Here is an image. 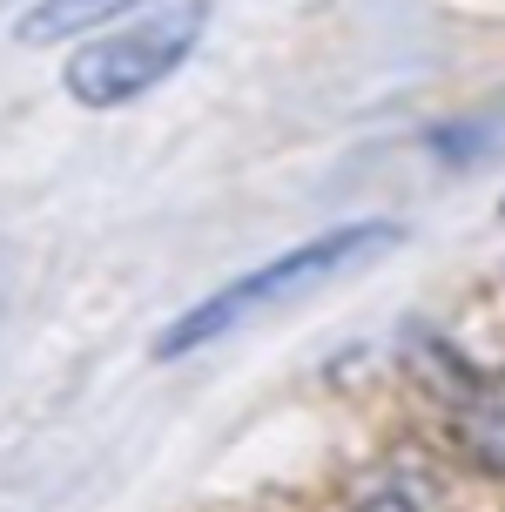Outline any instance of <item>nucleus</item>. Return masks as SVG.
I'll use <instances>...</instances> for the list:
<instances>
[{
	"instance_id": "f03ea898",
	"label": "nucleus",
	"mask_w": 505,
	"mask_h": 512,
	"mask_svg": "<svg viewBox=\"0 0 505 512\" xmlns=\"http://www.w3.org/2000/svg\"><path fill=\"white\" fill-rule=\"evenodd\" d=\"M202 21H209V0H176L162 14H142L128 27H108L95 41H81L68 54V95L81 108H122L135 95H149L155 81H169L189 61V48L202 41Z\"/></svg>"
},
{
	"instance_id": "20e7f679",
	"label": "nucleus",
	"mask_w": 505,
	"mask_h": 512,
	"mask_svg": "<svg viewBox=\"0 0 505 512\" xmlns=\"http://www.w3.org/2000/svg\"><path fill=\"white\" fill-rule=\"evenodd\" d=\"M135 7L142 0H34L21 21H14V41L48 48V41H68V34H88V27H115Z\"/></svg>"
},
{
	"instance_id": "7ed1b4c3",
	"label": "nucleus",
	"mask_w": 505,
	"mask_h": 512,
	"mask_svg": "<svg viewBox=\"0 0 505 512\" xmlns=\"http://www.w3.org/2000/svg\"><path fill=\"white\" fill-rule=\"evenodd\" d=\"M431 391L445 405L452 445L479 472L505 479V371H479V364L452 358L445 344H431Z\"/></svg>"
},
{
	"instance_id": "39448f33",
	"label": "nucleus",
	"mask_w": 505,
	"mask_h": 512,
	"mask_svg": "<svg viewBox=\"0 0 505 512\" xmlns=\"http://www.w3.org/2000/svg\"><path fill=\"white\" fill-rule=\"evenodd\" d=\"M357 512H418V506H411L404 492H371V499H364Z\"/></svg>"
},
{
	"instance_id": "f257e3e1",
	"label": "nucleus",
	"mask_w": 505,
	"mask_h": 512,
	"mask_svg": "<svg viewBox=\"0 0 505 512\" xmlns=\"http://www.w3.org/2000/svg\"><path fill=\"white\" fill-rule=\"evenodd\" d=\"M391 243H398V223H344V230H324V236H310V243H290V250H277L270 263H256V270H243L236 283L209 290L202 304H189L169 331L155 337V358L209 351L216 337L243 331L263 310H277V304H290V297H310V290H324V283L351 277L357 263H371V256L391 250Z\"/></svg>"
}]
</instances>
